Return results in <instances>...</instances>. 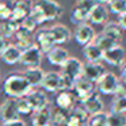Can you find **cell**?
<instances>
[{"mask_svg":"<svg viewBox=\"0 0 126 126\" xmlns=\"http://www.w3.org/2000/svg\"><path fill=\"white\" fill-rule=\"evenodd\" d=\"M20 56H22V50L15 44H8L7 47L3 50V53L0 54V57L7 65H15L19 63Z\"/></svg>","mask_w":126,"mask_h":126,"instance_id":"obj_23","label":"cell"},{"mask_svg":"<svg viewBox=\"0 0 126 126\" xmlns=\"http://www.w3.org/2000/svg\"><path fill=\"white\" fill-rule=\"evenodd\" d=\"M95 1H96L98 4H106V3H109L110 0H95Z\"/></svg>","mask_w":126,"mask_h":126,"instance_id":"obj_42","label":"cell"},{"mask_svg":"<svg viewBox=\"0 0 126 126\" xmlns=\"http://www.w3.org/2000/svg\"><path fill=\"white\" fill-rule=\"evenodd\" d=\"M107 121L109 126H126V114L110 111L107 114Z\"/></svg>","mask_w":126,"mask_h":126,"instance_id":"obj_30","label":"cell"},{"mask_svg":"<svg viewBox=\"0 0 126 126\" xmlns=\"http://www.w3.org/2000/svg\"><path fill=\"white\" fill-rule=\"evenodd\" d=\"M0 119L1 122H10V121L20 119L19 111L16 107V99L7 98L0 104Z\"/></svg>","mask_w":126,"mask_h":126,"instance_id":"obj_11","label":"cell"},{"mask_svg":"<svg viewBox=\"0 0 126 126\" xmlns=\"http://www.w3.org/2000/svg\"><path fill=\"white\" fill-rule=\"evenodd\" d=\"M45 73L46 72L41 66H35V68H26V71L23 72V76L26 77V80L31 85V88H38L41 87V83L45 77Z\"/></svg>","mask_w":126,"mask_h":126,"instance_id":"obj_22","label":"cell"},{"mask_svg":"<svg viewBox=\"0 0 126 126\" xmlns=\"http://www.w3.org/2000/svg\"><path fill=\"white\" fill-rule=\"evenodd\" d=\"M54 103H56V107H58V109H63L65 111H71L77 104V100L72 91H60L56 95Z\"/></svg>","mask_w":126,"mask_h":126,"instance_id":"obj_16","label":"cell"},{"mask_svg":"<svg viewBox=\"0 0 126 126\" xmlns=\"http://www.w3.org/2000/svg\"><path fill=\"white\" fill-rule=\"evenodd\" d=\"M14 10V0H0V22L8 20Z\"/></svg>","mask_w":126,"mask_h":126,"instance_id":"obj_29","label":"cell"},{"mask_svg":"<svg viewBox=\"0 0 126 126\" xmlns=\"http://www.w3.org/2000/svg\"><path fill=\"white\" fill-rule=\"evenodd\" d=\"M26 98L30 102L31 107H33V111H37V110H39L49 104V99H47V95L45 94L44 90H34L33 88L26 95Z\"/></svg>","mask_w":126,"mask_h":126,"instance_id":"obj_20","label":"cell"},{"mask_svg":"<svg viewBox=\"0 0 126 126\" xmlns=\"http://www.w3.org/2000/svg\"><path fill=\"white\" fill-rule=\"evenodd\" d=\"M16 107H18V111H19V115H30V114H33V107H31L30 102L27 100L26 96L16 99Z\"/></svg>","mask_w":126,"mask_h":126,"instance_id":"obj_33","label":"cell"},{"mask_svg":"<svg viewBox=\"0 0 126 126\" xmlns=\"http://www.w3.org/2000/svg\"><path fill=\"white\" fill-rule=\"evenodd\" d=\"M41 88L45 92H60V91H69L64 81L60 72H46L41 83Z\"/></svg>","mask_w":126,"mask_h":126,"instance_id":"obj_5","label":"cell"},{"mask_svg":"<svg viewBox=\"0 0 126 126\" xmlns=\"http://www.w3.org/2000/svg\"><path fill=\"white\" fill-rule=\"evenodd\" d=\"M103 34H106L107 37H110L111 39H114L117 44L121 45V41H122V30H121L119 25L117 22H107L106 25L103 26Z\"/></svg>","mask_w":126,"mask_h":126,"instance_id":"obj_24","label":"cell"},{"mask_svg":"<svg viewBox=\"0 0 126 126\" xmlns=\"http://www.w3.org/2000/svg\"><path fill=\"white\" fill-rule=\"evenodd\" d=\"M118 25H119L121 30H125L126 31V12H123L122 15H119L118 16Z\"/></svg>","mask_w":126,"mask_h":126,"instance_id":"obj_38","label":"cell"},{"mask_svg":"<svg viewBox=\"0 0 126 126\" xmlns=\"http://www.w3.org/2000/svg\"><path fill=\"white\" fill-rule=\"evenodd\" d=\"M94 42H95V44L98 45L103 52H106V50H109V49H111V47L119 45V44H117L114 39H111L110 37H107L106 34H103V33L98 34V35L95 37V41H94Z\"/></svg>","mask_w":126,"mask_h":126,"instance_id":"obj_28","label":"cell"},{"mask_svg":"<svg viewBox=\"0 0 126 126\" xmlns=\"http://www.w3.org/2000/svg\"><path fill=\"white\" fill-rule=\"evenodd\" d=\"M60 73H61V76H63L64 81L66 84V88L71 91L75 80L77 77H80L83 73V63L76 57H69L66 60V63L61 66Z\"/></svg>","mask_w":126,"mask_h":126,"instance_id":"obj_3","label":"cell"},{"mask_svg":"<svg viewBox=\"0 0 126 126\" xmlns=\"http://www.w3.org/2000/svg\"><path fill=\"white\" fill-rule=\"evenodd\" d=\"M0 77H1V73H0Z\"/></svg>","mask_w":126,"mask_h":126,"instance_id":"obj_43","label":"cell"},{"mask_svg":"<svg viewBox=\"0 0 126 126\" xmlns=\"http://www.w3.org/2000/svg\"><path fill=\"white\" fill-rule=\"evenodd\" d=\"M119 79H121V81H122V83H125V84H126V61L122 64V66H121V77H119Z\"/></svg>","mask_w":126,"mask_h":126,"instance_id":"obj_40","label":"cell"},{"mask_svg":"<svg viewBox=\"0 0 126 126\" xmlns=\"http://www.w3.org/2000/svg\"><path fill=\"white\" fill-rule=\"evenodd\" d=\"M46 57H47V61H49L50 65L60 66L61 68L71 56H69V52L66 49H64L61 46H54L52 50H49L46 53Z\"/></svg>","mask_w":126,"mask_h":126,"instance_id":"obj_18","label":"cell"},{"mask_svg":"<svg viewBox=\"0 0 126 126\" xmlns=\"http://www.w3.org/2000/svg\"><path fill=\"white\" fill-rule=\"evenodd\" d=\"M69 111H65L63 109H53L52 111V125L53 126H65L66 121H68Z\"/></svg>","mask_w":126,"mask_h":126,"instance_id":"obj_27","label":"cell"},{"mask_svg":"<svg viewBox=\"0 0 126 126\" xmlns=\"http://www.w3.org/2000/svg\"><path fill=\"white\" fill-rule=\"evenodd\" d=\"M95 37H96V31L91 23L85 22V23H81V25L76 26V30H75V41L80 46H85V45L94 42L95 41Z\"/></svg>","mask_w":126,"mask_h":126,"instance_id":"obj_9","label":"cell"},{"mask_svg":"<svg viewBox=\"0 0 126 126\" xmlns=\"http://www.w3.org/2000/svg\"><path fill=\"white\" fill-rule=\"evenodd\" d=\"M109 20V8L104 4H95L92 10L90 11L88 22L91 25H106Z\"/></svg>","mask_w":126,"mask_h":126,"instance_id":"obj_19","label":"cell"},{"mask_svg":"<svg viewBox=\"0 0 126 126\" xmlns=\"http://www.w3.org/2000/svg\"><path fill=\"white\" fill-rule=\"evenodd\" d=\"M20 26H22V27H25L26 30L34 33V31H35V29H37V26H38V23H37L35 20H34L30 15H29V16H26L25 19H23V22L20 23Z\"/></svg>","mask_w":126,"mask_h":126,"instance_id":"obj_36","label":"cell"},{"mask_svg":"<svg viewBox=\"0 0 126 126\" xmlns=\"http://www.w3.org/2000/svg\"><path fill=\"white\" fill-rule=\"evenodd\" d=\"M107 4H109L110 11L118 16L126 12V0H110Z\"/></svg>","mask_w":126,"mask_h":126,"instance_id":"obj_31","label":"cell"},{"mask_svg":"<svg viewBox=\"0 0 126 126\" xmlns=\"http://www.w3.org/2000/svg\"><path fill=\"white\" fill-rule=\"evenodd\" d=\"M33 90L23 73H10L3 81V91L8 98L11 99H19L26 96L30 91Z\"/></svg>","mask_w":126,"mask_h":126,"instance_id":"obj_2","label":"cell"},{"mask_svg":"<svg viewBox=\"0 0 126 126\" xmlns=\"http://www.w3.org/2000/svg\"><path fill=\"white\" fill-rule=\"evenodd\" d=\"M3 126H26V123L22 119H15V121H10V122H4Z\"/></svg>","mask_w":126,"mask_h":126,"instance_id":"obj_39","label":"cell"},{"mask_svg":"<svg viewBox=\"0 0 126 126\" xmlns=\"http://www.w3.org/2000/svg\"><path fill=\"white\" fill-rule=\"evenodd\" d=\"M88 119L90 115L84 111L81 106L79 103L69 111L68 121H66L65 126H88Z\"/></svg>","mask_w":126,"mask_h":126,"instance_id":"obj_12","label":"cell"},{"mask_svg":"<svg viewBox=\"0 0 126 126\" xmlns=\"http://www.w3.org/2000/svg\"><path fill=\"white\" fill-rule=\"evenodd\" d=\"M50 33H52L53 41H54L56 46H60V45L68 42L69 39L72 38V33L65 25H61V23H57L54 26H50L49 27Z\"/></svg>","mask_w":126,"mask_h":126,"instance_id":"obj_17","label":"cell"},{"mask_svg":"<svg viewBox=\"0 0 126 126\" xmlns=\"http://www.w3.org/2000/svg\"><path fill=\"white\" fill-rule=\"evenodd\" d=\"M8 44H10V42L7 41L6 38H3V37L0 35V54L3 53V50L6 49V47H7V45H8Z\"/></svg>","mask_w":126,"mask_h":126,"instance_id":"obj_41","label":"cell"},{"mask_svg":"<svg viewBox=\"0 0 126 126\" xmlns=\"http://www.w3.org/2000/svg\"><path fill=\"white\" fill-rule=\"evenodd\" d=\"M103 54L104 52L95 42H91V44L83 46V56H84L87 63H102L103 61Z\"/></svg>","mask_w":126,"mask_h":126,"instance_id":"obj_21","label":"cell"},{"mask_svg":"<svg viewBox=\"0 0 126 126\" xmlns=\"http://www.w3.org/2000/svg\"><path fill=\"white\" fill-rule=\"evenodd\" d=\"M19 29V25L12 20H4V22H0V35L6 38L8 41L11 37L15 35L16 30Z\"/></svg>","mask_w":126,"mask_h":126,"instance_id":"obj_25","label":"cell"},{"mask_svg":"<svg viewBox=\"0 0 126 126\" xmlns=\"http://www.w3.org/2000/svg\"><path fill=\"white\" fill-rule=\"evenodd\" d=\"M106 72V66L102 63H83V73L85 79L91 80L92 83H96L103 73Z\"/></svg>","mask_w":126,"mask_h":126,"instance_id":"obj_13","label":"cell"},{"mask_svg":"<svg viewBox=\"0 0 126 126\" xmlns=\"http://www.w3.org/2000/svg\"><path fill=\"white\" fill-rule=\"evenodd\" d=\"M79 104L84 109V111L88 115H95V114H99V112H104V103L98 91H94L91 95H88L85 99L79 102Z\"/></svg>","mask_w":126,"mask_h":126,"instance_id":"obj_8","label":"cell"},{"mask_svg":"<svg viewBox=\"0 0 126 126\" xmlns=\"http://www.w3.org/2000/svg\"><path fill=\"white\" fill-rule=\"evenodd\" d=\"M121 85V79L114 72H104L103 76L95 83L96 91L103 95H117Z\"/></svg>","mask_w":126,"mask_h":126,"instance_id":"obj_4","label":"cell"},{"mask_svg":"<svg viewBox=\"0 0 126 126\" xmlns=\"http://www.w3.org/2000/svg\"><path fill=\"white\" fill-rule=\"evenodd\" d=\"M52 111H53V107L50 104L37 110V111H33L31 125L33 126H53L52 125Z\"/></svg>","mask_w":126,"mask_h":126,"instance_id":"obj_14","label":"cell"},{"mask_svg":"<svg viewBox=\"0 0 126 126\" xmlns=\"http://www.w3.org/2000/svg\"><path fill=\"white\" fill-rule=\"evenodd\" d=\"M71 91L73 92L75 98H76L77 103H79L83 99L87 98L88 95H91L94 91H96V87H95V83H92L91 80L85 79L84 76H80L75 80Z\"/></svg>","mask_w":126,"mask_h":126,"instance_id":"obj_6","label":"cell"},{"mask_svg":"<svg viewBox=\"0 0 126 126\" xmlns=\"http://www.w3.org/2000/svg\"><path fill=\"white\" fill-rule=\"evenodd\" d=\"M63 12V6L56 0H35L33 1L30 16L38 25H42L45 22H50V20L61 18Z\"/></svg>","mask_w":126,"mask_h":126,"instance_id":"obj_1","label":"cell"},{"mask_svg":"<svg viewBox=\"0 0 126 126\" xmlns=\"http://www.w3.org/2000/svg\"><path fill=\"white\" fill-rule=\"evenodd\" d=\"M88 126H109L107 112H99L95 115H90Z\"/></svg>","mask_w":126,"mask_h":126,"instance_id":"obj_34","label":"cell"},{"mask_svg":"<svg viewBox=\"0 0 126 126\" xmlns=\"http://www.w3.org/2000/svg\"><path fill=\"white\" fill-rule=\"evenodd\" d=\"M103 61L114 68H121L122 64L126 61V50L123 46L117 45L111 49L106 50L103 54Z\"/></svg>","mask_w":126,"mask_h":126,"instance_id":"obj_10","label":"cell"},{"mask_svg":"<svg viewBox=\"0 0 126 126\" xmlns=\"http://www.w3.org/2000/svg\"><path fill=\"white\" fill-rule=\"evenodd\" d=\"M34 44L39 47V50H41L42 53H47L49 50H52L53 47L56 46L54 41H53V37H52V33H50V30H49V27L41 29V30L37 33Z\"/></svg>","mask_w":126,"mask_h":126,"instance_id":"obj_15","label":"cell"},{"mask_svg":"<svg viewBox=\"0 0 126 126\" xmlns=\"http://www.w3.org/2000/svg\"><path fill=\"white\" fill-rule=\"evenodd\" d=\"M42 58H44V53L39 50V47L35 44H33L30 47H27L22 52L19 64H22L26 68H35V66L41 65Z\"/></svg>","mask_w":126,"mask_h":126,"instance_id":"obj_7","label":"cell"},{"mask_svg":"<svg viewBox=\"0 0 126 126\" xmlns=\"http://www.w3.org/2000/svg\"><path fill=\"white\" fill-rule=\"evenodd\" d=\"M88 16H90V11H85L83 8H79V7H73L71 11V22L73 25L79 26L81 23L88 22Z\"/></svg>","mask_w":126,"mask_h":126,"instance_id":"obj_26","label":"cell"},{"mask_svg":"<svg viewBox=\"0 0 126 126\" xmlns=\"http://www.w3.org/2000/svg\"><path fill=\"white\" fill-rule=\"evenodd\" d=\"M31 7H33V1L31 0H14V8L20 10L26 15H30Z\"/></svg>","mask_w":126,"mask_h":126,"instance_id":"obj_35","label":"cell"},{"mask_svg":"<svg viewBox=\"0 0 126 126\" xmlns=\"http://www.w3.org/2000/svg\"><path fill=\"white\" fill-rule=\"evenodd\" d=\"M95 4H96L95 0H76L75 7L83 8V10H85V11H91V10L95 7Z\"/></svg>","mask_w":126,"mask_h":126,"instance_id":"obj_37","label":"cell"},{"mask_svg":"<svg viewBox=\"0 0 126 126\" xmlns=\"http://www.w3.org/2000/svg\"><path fill=\"white\" fill-rule=\"evenodd\" d=\"M111 111L126 114V95L115 96L114 100H112V104H111Z\"/></svg>","mask_w":126,"mask_h":126,"instance_id":"obj_32","label":"cell"}]
</instances>
